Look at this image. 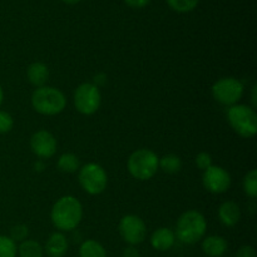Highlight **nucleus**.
<instances>
[{
    "mask_svg": "<svg viewBox=\"0 0 257 257\" xmlns=\"http://www.w3.org/2000/svg\"><path fill=\"white\" fill-rule=\"evenodd\" d=\"M32 105L39 114L57 115L64 110L67 98L58 88L44 85L33 92Z\"/></svg>",
    "mask_w": 257,
    "mask_h": 257,
    "instance_id": "7ed1b4c3",
    "label": "nucleus"
},
{
    "mask_svg": "<svg viewBox=\"0 0 257 257\" xmlns=\"http://www.w3.org/2000/svg\"><path fill=\"white\" fill-rule=\"evenodd\" d=\"M3 99H4V92H3V88L2 85H0V105H2Z\"/></svg>",
    "mask_w": 257,
    "mask_h": 257,
    "instance_id": "72a5a7b5",
    "label": "nucleus"
},
{
    "mask_svg": "<svg viewBox=\"0 0 257 257\" xmlns=\"http://www.w3.org/2000/svg\"><path fill=\"white\" fill-rule=\"evenodd\" d=\"M128 172L138 181L151 180L160 168V158L153 151L141 148L135 151L127 161Z\"/></svg>",
    "mask_w": 257,
    "mask_h": 257,
    "instance_id": "20e7f679",
    "label": "nucleus"
},
{
    "mask_svg": "<svg viewBox=\"0 0 257 257\" xmlns=\"http://www.w3.org/2000/svg\"><path fill=\"white\" fill-rule=\"evenodd\" d=\"M195 163L200 170L205 171L212 166V157L207 152H200L195 158Z\"/></svg>",
    "mask_w": 257,
    "mask_h": 257,
    "instance_id": "a878e982",
    "label": "nucleus"
},
{
    "mask_svg": "<svg viewBox=\"0 0 257 257\" xmlns=\"http://www.w3.org/2000/svg\"><path fill=\"white\" fill-rule=\"evenodd\" d=\"M122 257H141L140 251L135 247V246H128L123 250Z\"/></svg>",
    "mask_w": 257,
    "mask_h": 257,
    "instance_id": "c756f323",
    "label": "nucleus"
},
{
    "mask_svg": "<svg viewBox=\"0 0 257 257\" xmlns=\"http://www.w3.org/2000/svg\"><path fill=\"white\" fill-rule=\"evenodd\" d=\"M243 84L241 80L233 77H225L218 79L212 85V95L218 103L223 105H235L243 95Z\"/></svg>",
    "mask_w": 257,
    "mask_h": 257,
    "instance_id": "0eeeda50",
    "label": "nucleus"
},
{
    "mask_svg": "<svg viewBox=\"0 0 257 257\" xmlns=\"http://www.w3.org/2000/svg\"><path fill=\"white\" fill-rule=\"evenodd\" d=\"M79 185L88 195H100L107 188L108 176L104 168L98 163H87L78 173Z\"/></svg>",
    "mask_w": 257,
    "mask_h": 257,
    "instance_id": "423d86ee",
    "label": "nucleus"
},
{
    "mask_svg": "<svg viewBox=\"0 0 257 257\" xmlns=\"http://www.w3.org/2000/svg\"><path fill=\"white\" fill-rule=\"evenodd\" d=\"M30 148L37 157L50 158L57 152V140L48 131H37L30 138Z\"/></svg>",
    "mask_w": 257,
    "mask_h": 257,
    "instance_id": "9b49d317",
    "label": "nucleus"
},
{
    "mask_svg": "<svg viewBox=\"0 0 257 257\" xmlns=\"http://www.w3.org/2000/svg\"><path fill=\"white\" fill-rule=\"evenodd\" d=\"M79 257H107L104 246L95 240L83 241L79 247Z\"/></svg>",
    "mask_w": 257,
    "mask_h": 257,
    "instance_id": "f3484780",
    "label": "nucleus"
},
{
    "mask_svg": "<svg viewBox=\"0 0 257 257\" xmlns=\"http://www.w3.org/2000/svg\"><path fill=\"white\" fill-rule=\"evenodd\" d=\"M83 217V206L74 196H63L53 205L50 220L57 230L67 232L79 226Z\"/></svg>",
    "mask_w": 257,
    "mask_h": 257,
    "instance_id": "f257e3e1",
    "label": "nucleus"
},
{
    "mask_svg": "<svg viewBox=\"0 0 257 257\" xmlns=\"http://www.w3.org/2000/svg\"><path fill=\"white\" fill-rule=\"evenodd\" d=\"M79 158L74 153H63L57 161V167L63 173H74L79 170Z\"/></svg>",
    "mask_w": 257,
    "mask_h": 257,
    "instance_id": "a211bd4d",
    "label": "nucleus"
},
{
    "mask_svg": "<svg viewBox=\"0 0 257 257\" xmlns=\"http://www.w3.org/2000/svg\"><path fill=\"white\" fill-rule=\"evenodd\" d=\"M68 238L64 233L54 232L48 237L44 252L49 257H64L68 251Z\"/></svg>",
    "mask_w": 257,
    "mask_h": 257,
    "instance_id": "4468645a",
    "label": "nucleus"
},
{
    "mask_svg": "<svg viewBox=\"0 0 257 257\" xmlns=\"http://www.w3.org/2000/svg\"><path fill=\"white\" fill-rule=\"evenodd\" d=\"M207 231V221L205 216L196 210L183 212L176 223V238L186 245H195L202 240Z\"/></svg>",
    "mask_w": 257,
    "mask_h": 257,
    "instance_id": "f03ea898",
    "label": "nucleus"
},
{
    "mask_svg": "<svg viewBox=\"0 0 257 257\" xmlns=\"http://www.w3.org/2000/svg\"><path fill=\"white\" fill-rule=\"evenodd\" d=\"M160 167L165 171L166 173L175 175L178 173L182 168V161L177 155H166L162 158H160Z\"/></svg>",
    "mask_w": 257,
    "mask_h": 257,
    "instance_id": "aec40b11",
    "label": "nucleus"
},
{
    "mask_svg": "<svg viewBox=\"0 0 257 257\" xmlns=\"http://www.w3.org/2000/svg\"><path fill=\"white\" fill-rule=\"evenodd\" d=\"M27 78L32 85L35 88L44 87L49 78V69L47 64L42 62H34L28 67Z\"/></svg>",
    "mask_w": 257,
    "mask_h": 257,
    "instance_id": "dca6fc26",
    "label": "nucleus"
},
{
    "mask_svg": "<svg viewBox=\"0 0 257 257\" xmlns=\"http://www.w3.org/2000/svg\"><path fill=\"white\" fill-rule=\"evenodd\" d=\"M18 255L19 257H43L44 248L37 241L25 240L18 246Z\"/></svg>",
    "mask_w": 257,
    "mask_h": 257,
    "instance_id": "6ab92c4d",
    "label": "nucleus"
},
{
    "mask_svg": "<svg viewBox=\"0 0 257 257\" xmlns=\"http://www.w3.org/2000/svg\"><path fill=\"white\" fill-rule=\"evenodd\" d=\"M168 7L177 13H190L197 8L200 0H166Z\"/></svg>",
    "mask_w": 257,
    "mask_h": 257,
    "instance_id": "412c9836",
    "label": "nucleus"
},
{
    "mask_svg": "<svg viewBox=\"0 0 257 257\" xmlns=\"http://www.w3.org/2000/svg\"><path fill=\"white\" fill-rule=\"evenodd\" d=\"M151 246L157 251H168L175 246V231L168 227H160L151 236Z\"/></svg>",
    "mask_w": 257,
    "mask_h": 257,
    "instance_id": "f8f14e48",
    "label": "nucleus"
},
{
    "mask_svg": "<svg viewBox=\"0 0 257 257\" xmlns=\"http://www.w3.org/2000/svg\"><path fill=\"white\" fill-rule=\"evenodd\" d=\"M218 218L226 227H233L241 220L240 206L233 201H225L218 207Z\"/></svg>",
    "mask_w": 257,
    "mask_h": 257,
    "instance_id": "ddd939ff",
    "label": "nucleus"
},
{
    "mask_svg": "<svg viewBox=\"0 0 257 257\" xmlns=\"http://www.w3.org/2000/svg\"><path fill=\"white\" fill-rule=\"evenodd\" d=\"M18 246L9 236L0 235V257H17Z\"/></svg>",
    "mask_w": 257,
    "mask_h": 257,
    "instance_id": "5701e85b",
    "label": "nucleus"
},
{
    "mask_svg": "<svg viewBox=\"0 0 257 257\" xmlns=\"http://www.w3.org/2000/svg\"><path fill=\"white\" fill-rule=\"evenodd\" d=\"M34 170L37 171V172H43V171L45 170V165H44V162H43L42 160L37 161V162L34 163Z\"/></svg>",
    "mask_w": 257,
    "mask_h": 257,
    "instance_id": "7c9ffc66",
    "label": "nucleus"
},
{
    "mask_svg": "<svg viewBox=\"0 0 257 257\" xmlns=\"http://www.w3.org/2000/svg\"><path fill=\"white\" fill-rule=\"evenodd\" d=\"M119 235L130 246L142 243L147 236V226L137 215H125L120 218L118 225Z\"/></svg>",
    "mask_w": 257,
    "mask_h": 257,
    "instance_id": "1a4fd4ad",
    "label": "nucleus"
},
{
    "mask_svg": "<svg viewBox=\"0 0 257 257\" xmlns=\"http://www.w3.org/2000/svg\"><path fill=\"white\" fill-rule=\"evenodd\" d=\"M63 3H65V4H77V3H79L80 0H62Z\"/></svg>",
    "mask_w": 257,
    "mask_h": 257,
    "instance_id": "473e14b6",
    "label": "nucleus"
},
{
    "mask_svg": "<svg viewBox=\"0 0 257 257\" xmlns=\"http://www.w3.org/2000/svg\"><path fill=\"white\" fill-rule=\"evenodd\" d=\"M73 99L78 112L84 115H92L99 109L102 95L99 88L93 83H83L75 89Z\"/></svg>",
    "mask_w": 257,
    "mask_h": 257,
    "instance_id": "6e6552de",
    "label": "nucleus"
},
{
    "mask_svg": "<svg viewBox=\"0 0 257 257\" xmlns=\"http://www.w3.org/2000/svg\"><path fill=\"white\" fill-rule=\"evenodd\" d=\"M227 120L232 130L243 138H252L257 133V115L253 108L246 104L231 105Z\"/></svg>",
    "mask_w": 257,
    "mask_h": 257,
    "instance_id": "39448f33",
    "label": "nucleus"
},
{
    "mask_svg": "<svg viewBox=\"0 0 257 257\" xmlns=\"http://www.w3.org/2000/svg\"><path fill=\"white\" fill-rule=\"evenodd\" d=\"M28 236H29V228H28L27 225H23V223H19V225H15L10 228V236L9 237L17 242H23V241L28 240Z\"/></svg>",
    "mask_w": 257,
    "mask_h": 257,
    "instance_id": "b1692460",
    "label": "nucleus"
},
{
    "mask_svg": "<svg viewBox=\"0 0 257 257\" xmlns=\"http://www.w3.org/2000/svg\"><path fill=\"white\" fill-rule=\"evenodd\" d=\"M243 191L250 198H256L257 196V171L251 170L247 175L245 176L242 182Z\"/></svg>",
    "mask_w": 257,
    "mask_h": 257,
    "instance_id": "4be33fe9",
    "label": "nucleus"
},
{
    "mask_svg": "<svg viewBox=\"0 0 257 257\" xmlns=\"http://www.w3.org/2000/svg\"><path fill=\"white\" fill-rule=\"evenodd\" d=\"M107 74H104V73H97V74L94 75V78H93V84L97 88L104 87V85L107 84Z\"/></svg>",
    "mask_w": 257,
    "mask_h": 257,
    "instance_id": "cd10ccee",
    "label": "nucleus"
},
{
    "mask_svg": "<svg viewBox=\"0 0 257 257\" xmlns=\"http://www.w3.org/2000/svg\"><path fill=\"white\" fill-rule=\"evenodd\" d=\"M227 241L222 236H207L202 241V251L208 257H222L227 251Z\"/></svg>",
    "mask_w": 257,
    "mask_h": 257,
    "instance_id": "2eb2a0df",
    "label": "nucleus"
},
{
    "mask_svg": "<svg viewBox=\"0 0 257 257\" xmlns=\"http://www.w3.org/2000/svg\"><path fill=\"white\" fill-rule=\"evenodd\" d=\"M125 4L131 8H135V9H141V8L147 7L151 3V0H124Z\"/></svg>",
    "mask_w": 257,
    "mask_h": 257,
    "instance_id": "c85d7f7f",
    "label": "nucleus"
},
{
    "mask_svg": "<svg viewBox=\"0 0 257 257\" xmlns=\"http://www.w3.org/2000/svg\"><path fill=\"white\" fill-rule=\"evenodd\" d=\"M13 127H14V119H13L12 114L0 109V135L9 133Z\"/></svg>",
    "mask_w": 257,
    "mask_h": 257,
    "instance_id": "393cba45",
    "label": "nucleus"
},
{
    "mask_svg": "<svg viewBox=\"0 0 257 257\" xmlns=\"http://www.w3.org/2000/svg\"><path fill=\"white\" fill-rule=\"evenodd\" d=\"M236 257H256V251L252 246H241L236 252Z\"/></svg>",
    "mask_w": 257,
    "mask_h": 257,
    "instance_id": "bb28decb",
    "label": "nucleus"
},
{
    "mask_svg": "<svg viewBox=\"0 0 257 257\" xmlns=\"http://www.w3.org/2000/svg\"><path fill=\"white\" fill-rule=\"evenodd\" d=\"M203 187L211 193L220 195L225 193L231 186V176L221 166H211L207 170L203 171L202 176Z\"/></svg>",
    "mask_w": 257,
    "mask_h": 257,
    "instance_id": "9d476101",
    "label": "nucleus"
},
{
    "mask_svg": "<svg viewBox=\"0 0 257 257\" xmlns=\"http://www.w3.org/2000/svg\"><path fill=\"white\" fill-rule=\"evenodd\" d=\"M252 102H253V105H255L256 107V85L255 87H253V89H252Z\"/></svg>",
    "mask_w": 257,
    "mask_h": 257,
    "instance_id": "2f4dec72",
    "label": "nucleus"
}]
</instances>
